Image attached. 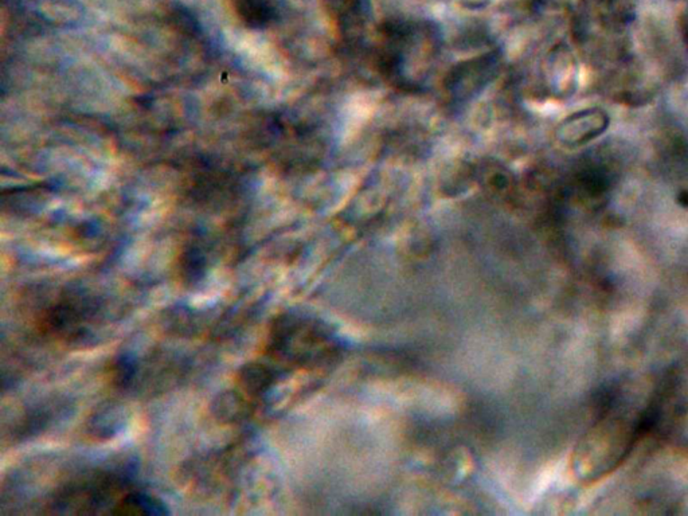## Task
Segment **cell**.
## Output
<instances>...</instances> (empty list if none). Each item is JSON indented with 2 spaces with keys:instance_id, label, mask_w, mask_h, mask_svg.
<instances>
[{
  "instance_id": "cell-3",
  "label": "cell",
  "mask_w": 688,
  "mask_h": 516,
  "mask_svg": "<svg viewBox=\"0 0 688 516\" xmlns=\"http://www.w3.org/2000/svg\"><path fill=\"white\" fill-rule=\"evenodd\" d=\"M240 18L251 27H264L275 18V8L270 0H235Z\"/></svg>"
},
{
  "instance_id": "cell-2",
  "label": "cell",
  "mask_w": 688,
  "mask_h": 516,
  "mask_svg": "<svg viewBox=\"0 0 688 516\" xmlns=\"http://www.w3.org/2000/svg\"><path fill=\"white\" fill-rule=\"evenodd\" d=\"M610 120L607 112L600 108L585 109L566 120L561 127L562 142L569 145H583L601 136Z\"/></svg>"
},
{
  "instance_id": "cell-1",
  "label": "cell",
  "mask_w": 688,
  "mask_h": 516,
  "mask_svg": "<svg viewBox=\"0 0 688 516\" xmlns=\"http://www.w3.org/2000/svg\"><path fill=\"white\" fill-rule=\"evenodd\" d=\"M101 301L89 293L71 290L60 296L43 314L42 331L67 343H79L101 323Z\"/></svg>"
},
{
  "instance_id": "cell-4",
  "label": "cell",
  "mask_w": 688,
  "mask_h": 516,
  "mask_svg": "<svg viewBox=\"0 0 688 516\" xmlns=\"http://www.w3.org/2000/svg\"><path fill=\"white\" fill-rule=\"evenodd\" d=\"M205 269H206V257L202 253L201 249L196 248V246L188 249L183 254L182 261H180V276L182 279L194 284L205 276Z\"/></svg>"
},
{
  "instance_id": "cell-5",
  "label": "cell",
  "mask_w": 688,
  "mask_h": 516,
  "mask_svg": "<svg viewBox=\"0 0 688 516\" xmlns=\"http://www.w3.org/2000/svg\"><path fill=\"white\" fill-rule=\"evenodd\" d=\"M678 202L682 207L688 208V190H682L681 193L678 194Z\"/></svg>"
}]
</instances>
